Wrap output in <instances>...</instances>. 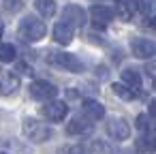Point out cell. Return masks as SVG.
Here are the masks:
<instances>
[{"mask_svg":"<svg viewBox=\"0 0 156 154\" xmlns=\"http://www.w3.org/2000/svg\"><path fill=\"white\" fill-rule=\"evenodd\" d=\"M20 37L24 39V41H30V43H37V41H41L43 37H45V32H47V28H45V24L39 20V17H34V15H28V17H24L22 22H20Z\"/></svg>","mask_w":156,"mask_h":154,"instance_id":"cell-1","label":"cell"},{"mask_svg":"<svg viewBox=\"0 0 156 154\" xmlns=\"http://www.w3.org/2000/svg\"><path fill=\"white\" fill-rule=\"evenodd\" d=\"M24 135H26L30 141H34V143H43V141H47V139L51 137V128H49L45 122H41V120L26 118V120H24Z\"/></svg>","mask_w":156,"mask_h":154,"instance_id":"cell-2","label":"cell"},{"mask_svg":"<svg viewBox=\"0 0 156 154\" xmlns=\"http://www.w3.org/2000/svg\"><path fill=\"white\" fill-rule=\"evenodd\" d=\"M49 60H51L54 64H58V66L71 71V73H81V71H83V64L77 60V56L66 54V52H51V54H49Z\"/></svg>","mask_w":156,"mask_h":154,"instance_id":"cell-3","label":"cell"},{"mask_svg":"<svg viewBox=\"0 0 156 154\" xmlns=\"http://www.w3.org/2000/svg\"><path fill=\"white\" fill-rule=\"evenodd\" d=\"M28 92H30V96L34 101H51V98H56L58 88L54 84L45 81V79H39V81H32L30 84V90Z\"/></svg>","mask_w":156,"mask_h":154,"instance_id":"cell-4","label":"cell"},{"mask_svg":"<svg viewBox=\"0 0 156 154\" xmlns=\"http://www.w3.org/2000/svg\"><path fill=\"white\" fill-rule=\"evenodd\" d=\"M41 113L47 118V120H51V122H60V120H64V116L69 113V105L64 103V101H45V105L41 107Z\"/></svg>","mask_w":156,"mask_h":154,"instance_id":"cell-5","label":"cell"},{"mask_svg":"<svg viewBox=\"0 0 156 154\" xmlns=\"http://www.w3.org/2000/svg\"><path fill=\"white\" fill-rule=\"evenodd\" d=\"M107 133H109L111 139L124 141V139L130 137V124H128L124 118H111V120L107 122Z\"/></svg>","mask_w":156,"mask_h":154,"instance_id":"cell-6","label":"cell"},{"mask_svg":"<svg viewBox=\"0 0 156 154\" xmlns=\"http://www.w3.org/2000/svg\"><path fill=\"white\" fill-rule=\"evenodd\" d=\"M130 49H133V54H135L137 58H141V60H147V58H154V56H156V43L150 41V39H141V37L133 39V41H130Z\"/></svg>","mask_w":156,"mask_h":154,"instance_id":"cell-7","label":"cell"},{"mask_svg":"<svg viewBox=\"0 0 156 154\" xmlns=\"http://www.w3.org/2000/svg\"><path fill=\"white\" fill-rule=\"evenodd\" d=\"M90 20L96 28H105L111 20H113V9L105 7V5H94L90 9Z\"/></svg>","mask_w":156,"mask_h":154,"instance_id":"cell-8","label":"cell"},{"mask_svg":"<svg viewBox=\"0 0 156 154\" xmlns=\"http://www.w3.org/2000/svg\"><path fill=\"white\" fill-rule=\"evenodd\" d=\"M62 20L69 22L71 26L75 28H81L86 24V11L79 7V5H66L64 11H62Z\"/></svg>","mask_w":156,"mask_h":154,"instance_id":"cell-9","label":"cell"},{"mask_svg":"<svg viewBox=\"0 0 156 154\" xmlns=\"http://www.w3.org/2000/svg\"><path fill=\"white\" fill-rule=\"evenodd\" d=\"M137 150L143 152V154H150V152H156V126H147L143 131V137L137 139Z\"/></svg>","mask_w":156,"mask_h":154,"instance_id":"cell-10","label":"cell"},{"mask_svg":"<svg viewBox=\"0 0 156 154\" xmlns=\"http://www.w3.org/2000/svg\"><path fill=\"white\" fill-rule=\"evenodd\" d=\"M17 88H20V77H17L15 73L0 71V94H2V96L15 94Z\"/></svg>","mask_w":156,"mask_h":154,"instance_id":"cell-11","label":"cell"},{"mask_svg":"<svg viewBox=\"0 0 156 154\" xmlns=\"http://www.w3.org/2000/svg\"><path fill=\"white\" fill-rule=\"evenodd\" d=\"M137 11H139V0H115V13L120 15V20L128 22L135 17Z\"/></svg>","mask_w":156,"mask_h":154,"instance_id":"cell-12","label":"cell"},{"mask_svg":"<svg viewBox=\"0 0 156 154\" xmlns=\"http://www.w3.org/2000/svg\"><path fill=\"white\" fill-rule=\"evenodd\" d=\"M73 28L75 26H71L69 22H58L56 26H54V39L60 43V45H69L71 41H73Z\"/></svg>","mask_w":156,"mask_h":154,"instance_id":"cell-13","label":"cell"},{"mask_svg":"<svg viewBox=\"0 0 156 154\" xmlns=\"http://www.w3.org/2000/svg\"><path fill=\"white\" fill-rule=\"evenodd\" d=\"M92 131V120L86 116V118H73L66 126V133L69 135H88Z\"/></svg>","mask_w":156,"mask_h":154,"instance_id":"cell-14","label":"cell"},{"mask_svg":"<svg viewBox=\"0 0 156 154\" xmlns=\"http://www.w3.org/2000/svg\"><path fill=\"white\" fill-rule=\"evenodd\" d=\"M81 107H83V113H86L92 122H96V120H101V118L105 116V107H103L98 101H94V98H86Z\"/></svg>","mask_w":156,"mask_h":154,"instance_id":"cell-15","label":"cell"},{"mask_svg":"<svg viewBox=\"0 0 156 154\" xmlns=\"http://www.w3.org/2000/svg\"><path fill=\"white\" fill-rule=\"evenodd\" d=\"M111 90H113V94H115L118 98H122V101H135V98L139 96V92H137L135 88H130L128 84H113Z\"/></svg>","mask_w":156,"mask_h":154,"instance_id":"cell-16","label":"cell"},{"mask_svg":"<svg viewBox=\"0 0 156 154\" xmlns=\"http://www.w3.org/2000/svg\"><path fill=\"white\" fill-rule=\"evenodd\" d=\"M34 9L43 17H51L56 13V0H34Z\"/></svg>","mask_w":156,"mask_h":154,"instance_id":"cell-17","label":"cell"},{"mask_svg":"<svg viewBox=\"0 0 156 154\" xmlns=\"http://www.w3.org/2000/svg\"><path fill=\"white\" fill-rule=\"evenodd\" d=\"M122 81L128 84V86L135 88V90L141 88V75H139L135 69H124V71H122Z\"/></svg>","mask_w":156,"mask_h":154,"instance_id":"cell-18","label":"cell"},{"mask_svg":"<svg viewBox=\"0 0 156 154\" xmlns=\"http://www.w3.org/2000/svg\"><path fill=\"white\" fill-rule=\"evenodd\" d=\"M15 60V47L11 43H0V62H13Z\"/></svg>","mask_w":156,"mask_h":154,"instance_id":"cell-19","label":"cell"},{"mask_svg":"<svg viewBox=\"0 0 156 154\" xmlns=\"http://www.w3.org/2000/svg\"><path fill=\"white\" fill-rule=\"evenodd\" d=\"M86 150L81 148V145H66V148H62L58 154H83Z\"/></svg>","mask_w":156,"mask_h":154,"instance_id":"cell-20","label":"cell"},{"mask_svg":"<svg viewBox=\"0 0 156 154\" xmlns=\"http://www.w3.org/2000/svg\"><path fill=\"white\" fill-rule=\"evenodd\" d=\"M5 9L7 11H20L22 9V0H5Z\"/></svg>","mask_w":156,"mask_h":154,"instance_id":"cell-21","label":"cell"},{"mask_svg":"<svg viewBox=\"0 0 156 154\" xmlns=\"http://www.w3.org/2000/svg\"><path fill=\"white\" fill-rule=\"evenodd\" d=\"M147 75H150V79H152V86L156 88V64H147Z\"/></svg>","mask_w":156,"mask_h":154,"instance_id":"cell-22","label":"cell"},{"mask_svg":"<svg viewBox=\"0 0 156 154\" xmlns=\"http://www.w3.org/2000/svg\"><path fill=\"white\" fill-rule=\"evenodd\" d=\"M150 116H152V118H156V98H154V101H150Z\"/></svg>","mask_w":156,"mask_h":154,"instance_id":"cell-23","label":"cell"},{"mask_svg":"<svg viewBox=\"0 0 156 154\" xmlns=\"http://www.w3.org/2000/svg\"><path fill=\"white\" fill-rule=\"evenodd\" d=\"M2 32H5V24L0 22V39H2Z\"/></svg>","mask_w":156,"mask_h":154,"instance_id":"cell-24","label":"cell"},{"mask_svg":"<svg viewBox=\"0 0 156 154\" xmlns=\"http://www.w3.org/2000/svg\"><path fill=\"white\" fill-rule=\"evenodd\" d=\"M0 154H5V152H0Z\"/></svg>","mask_w":156,"mask_h":154,"instance_id":"cell-25","label":"cell"}]
</instances>
